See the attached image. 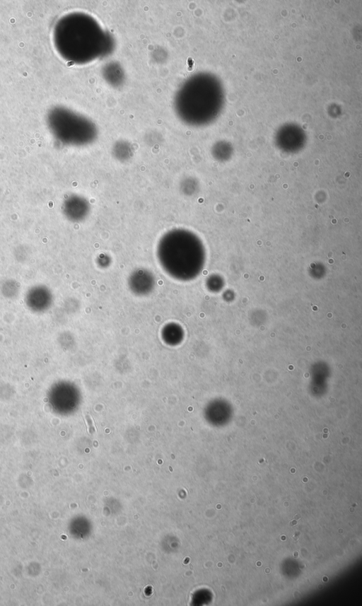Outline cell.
Returning <instances> with one entry per match:
<instances>
[{
  "mask_svg": "<svg viewBox=\"0 0 362 606\" xmlns=\"http://www.w3.org/2000/svg\"><path fill=\"white\" fill-rule=\"evenodd\" d=\"M157 254L163 269L175 279L187 281L194 274L196 240L186 230H174L164 235L158 243Z\"/></svg>",
  "mask_w": 362,
  "mask_h": 606,
  "instance_id": "1",
  "label": "cell"
},
{
  "mask_svg": "<svg viewBox=\"0 0 362 606\" xmlns=\"http://www.w3.org/2000/svg\"><path fill=\"white\" fill-rule=\"evenodd\" d=\"M153 279L149 272L143 269L134 272L129 279V287L134 293L144 295L153 287Z\"/></svg>",
  "mask_w": 362,
  "mask_h": 606,
  "instance_id": "2",
  "label": "cell"
}]
</instances>
